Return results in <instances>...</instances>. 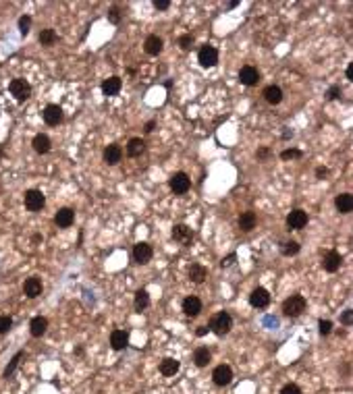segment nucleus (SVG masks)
Returning a JSON list of instances; mask_svg holds the SVG:
<instances>
[{"label": "nucleus", "mask_w": 353, "mask_h": 394, "mask_svg": "<svg viewBox=\"0 0 353 394\" xmlns=\"http://www.w3.org/2000/svg\"><path fill=\"white\" fill-rule=\"evenodd\" d=\"M307 307V301L303 294H291V297L282 303V314L287 318H299Z\"/></svg>", "instance_id": "nucleus-1"}, {"label": "nucleus", "mask_w": 353, "mask_h": 394, "mask_svg": "<svg viewBox=\"0 0 353 394\" xmlns=\"http://www.w3.org/2000/svg\"><path fill=\"white\" fill-rule=\"evenodd\" d=\"M231 328H233V318L227 312L216 314L214 318H212V322H210V330L214 332L216 336H227L231 332Z\"/></svg>", "instance_id": "nucleus-2"}, {"label": "nucleus", "mask_w": 353, "mask_h": 394, "mask_svg": "<svg viewBox=\"0 0 353 394\" xmlns=\"http://www.w3.org/2000/svg\"><path fill=\"white\" fill-rule=\"evenodd\" d=\"M23 202H25V208L30 210V212H40V210L46 206V197L38 189H30V191H25Z\"/></svg>", "instance_id": "nucleus-3"}, {"label": "nucleus", "mask_w": 353, "mask_h": 394, "mask_svg": "<svg viewBox=\"0 0 353 394\" xmlns=\"http://www.w3.org/2000/svg\"><path fill=\"white\" fill-rule=\"evenodd\" d=\"M197 62H200L204 68L216 66V64H218V50H216L214 46H210V44L202 46L200 52H197Z\"/></svg>", "instance_id": "nucleus-4"}, {"label": "nucleus", "mask_w": 353, "mask_h": 394, "mask_svg": "<svg viewBox=\"0 0 353 394\" xmlns=\"http://www.w3.org/2000/svg\"><path fill=\"white\" fill-rule=\"evenodd\" d=\"M9 90H11L13 96H15L17 102H25L27 98L32 96V86H30V83H27L25 79H13L11 86H9Z\"/></svg>", "instance_id": "nucleus-5"}, {"label": "nucleus", "mask_w": 353, "mask_h": 394, "mask_svg": "<svg viewBox=\"0 0 353 394\" xmlns=\"http://www.w3.org/2000/svg\"><path fill=\"white\" fill-rule=\"evenodd\" d=\"M168 187H171L177 195H183V193L189 191L191 180H189V176L185 172H175L171 178H168Z\"/></svg>", "instance_id": "nucleus-6"}, {"label": "nucleus", "mask_w": 353, "mask_h": 394, "mask_svg": "<svg viewBox=\"0 0 353 394\" xmlns=\"http://www.w3.org/2000/svg\"><path fill=\"white\" fill-rule=\"evenodd\" d=\"M152 256H154V249H152V245L146 243V241H139V243L133 247V260H135L137 264H141V266H146V264L152 260Z\"/></svg>", "instance_id": "nucleus-7"}, {"label": "nucleus", "mask_w": 353, "mask_h": 394, "mask_svg": "<svg viewBox=\"0 0 353 394\" xmlns=\"http://www.w3.org/2000/svg\"><path fill=\"white\" fill-rule=\"evenodd\" d=\"M239 81H241L243 86H247V88L258 86V81H260V73H258V68H256V66H251V64L241 66V71H239Z\"/></svg>", "instance_id": "nucleus-8"}, {"label": "nucleus", "mask_w": 353, "mask_h": 394, "mask_svg": "<svg viewBox=\"0 0 353 394\" xmlns=\"http://www.w3.org/2000/svg\"><path fill=\"white\" fill-rule=\"evenodd\" d=\"M212 380H214L216 386H229L233 382V370L229 368V365H218V368L212 372Z\"/></svg>", "instance_id": "nucleus-9"}, {"label": "nucleus", "mask_w": 353, "mask_h": 394, "mask_svg": "<svg viewBox=\"0 0 353 394\" xmlns=\"http://www.w3.org/2000/svg\"><path fill=\"white\" fill-rule=\"evenodd\" d=\"M249 303H251V307H256V309H264V307H268V303H270V292H268L266 288H262V286L253 288L251 294H249Z\"/></svg>", "instance_id": "nucleus-10"}, {"label": "nucleus", "mask_w": 353, "mask_h": 394, "mask_svg": "<svg viewBox=\"0 0 353 394\" xmlns=\"http://www.w3.org/2000/svg\"><path fill=\"white\" fill-rule=\"evenodd\" d=\"M305 224H307V212H303V210H293V212L287 216L289 230H301Z\"/></svg>", "instance_id": "nucleus-11"}, {"label": "nucleus", "mask_w": 353, "mask_h": 394, "mask_svg": "<svg viewBox=\"0 0 353 394\" xmlns=\"http://www.w3.org/2000/svg\"><path fill=\"white\" fill-rule=\"evenodd\" d=\"M173 238L181 245H191L193 241V230L187 226V224H175L173 228Z\"/></svg>", "instance_id": "nucleus-12"}, {"label": "nucleus", "mask_w": 353, "mask_h": 394, "mask_svg": "<svg viewBox=\"0 0 353 394\" xmlns=\"http://www.w3.org/2000/svg\"><path fill=\"white\" fill-rule=\"evenodd\" d=\"M44 120H46V124H50V126H56L61 120H63V108L59 106V104H48L46 108H44Z\"/></svg>", "instance_id": "nucleus-13"}, {"label": "nucleus", "mask_w": 353, "mask_h": 394, "mask_svg": "<svg viewBox=\"0 0 353 394\" xmlns=\"http://www.w3.org/2000/svg\"><path fill=\"white\" fill-rule=\"evenodd\" d=\"M341 262H343L341 253H336V251H328V253H324V258H322V268L332 274V272H336L338 268H341Z\"/></svg>", "instance_id": "nucleus-14"}, {"label": "nucleus", "mask_w": 353, "mask_h": 394, "mask_svg": "<svg viewBox=\"0 0 353 394\" xmlns=\"http://www.w3.org/2000/svg\"><path fill=\"white\" fill-rule=\"evenodd\" d=\"M54 222H56V226H59V228H69L71 224L75 222V212L71 208H61L59 212H56V216H54Z\"/></svg>", "instance_id": "nucleus-15"}, {"label": "nucleus", "mask_w": 353, "mask_h": 394, "mask_svg": "<svg viewBox=\"0 0 353 394\" xmlns=\"http://www.w3.org/2000/svg\"><path fill=\"white\" fill-rule=\"evenodd\" d=\"M102 158H104V162H106L108 166L119 164V162H121V158H123V150H121V146H117V144L106 146V148H104V154H102Z\"/></svg>", "instance_id": "nucleus-16"}, {"label": "nucleus", "mask_w": 353, "mask_h": 394, "mask_svg": "<svg viewBox=\"0 0 353 394\" xmlns=\"http://www.w3.org/2000/svg\"><path fill=\"white\" fill-rule=\"evenodd\" d=\"M200 312H202V301L197 299V297H185L183 299V314L185 316H189V318H195V316H200Z\"/></svg>", "instance_id": "nucleus-17"}, {"label": "nucleus", "mask_w": 353, "mask_h": 394, "mask_svg": "<svg viewBox=\"0 0 353 394\" xmlns=\"http://www.w3.org/2000/svg\"><path fill=\"white\" fill-rule=\"evenodd\" d=\"M162 48H164V42H162V38H158V36H148L146 42H144V50H146V54H150V56H158V54L162 52Z\"/></svg>", "instance_id": "nucleus-18"}, {"label": "nucleus", "mask_w": 353, "mask_h": 394, "mask_svg": "<svg viewBox=\"0 0 353 394\" xmlns=\"http://www.w3.org/2000/svg\"><path fill=\"white\" fill-rule=\"evenodd\" d=\"M23 292H25L30 299L40 297V294H42V280H40V278H36V276L27 278L25 282H23Z\"/></svg>", "instance_id": "nucleus-19"}, {"label": "nucleus", "mask_w": 353, "mask_h": 394, "mask_svg": "<svg viewBox=\"0 0 353 394\" xmlns=\"http://www.w3.org/2000/svg\"><path fill=\"white\" fill-rule=\"evenodd\" d=\"M334 206L341 214H349L353 212V195L351 193H341L334 197Z\"/></svg>", "instance_id": "nucleus-20"}, {"label": "nucleus", "mask_w": 353, "mask_h": 394, "mask_svg": "<svg viewBox=\"0 0 353 394\" xmlns=\"http://www.w3.org/2000/svg\"><path fill=\"white\" fill-rule=\"evenodd\" d=\"M179 370H181V361H177L173 357H166V359L160 361V374L166 376V378H173Z\"/></svg>", "instance_id": "nucleus-21"}, {"label": "nucleus", "mask_w": 353, "mask_h": 394, "mask_svg": "<svg viewBox=\"0 0 353 394\" xmlns=\"http://www.w3.org/2000/svg\"><path fill=\"white\" fill-rule=\"evenodd\" d=\"M144 150H146V144H144V139H141V137L129 139V144H127V148H125V152H127V156H129V158L141 156V154H144Z\"/></svg>", "instance_id": "nucleus-22"}, {"label": "nucleus", "mask_w": 353, "mask_h": 394, "mask_svg": "<svg viewBox=\"0 0 353 394\" xmlns=\"http://www.w3.org/2000/svg\"><path fill=\"white\" fill-rule=\"evenodd\" d=\"M127 344H129V334L125 330H115L110 334V346L115 350H123Z\"/></svg>", "instance_id": "nucleus-23"}, {"label": "nucleus", "mask_w": 353, "mask_h": 394, "mask_svg": "<svg viewBox=\"0 0 353 394\" xmlns=\"http://www.w3.org/2000/svg\"><path fill=\"white\" fill-rule=\"evenodd\" d=\"M32 146H34V150L38 152V154H48L50 152V148H52V142H50V137L48 135H44V133H38L36 137H34V142H32Z\"/></svg>", "instance_id": "nucleus-24"}, {"label": "nucleus", "mask_w": 353, "mask_h": 394, "mask_svg": "<svg viewBox=\"0 0 353 394\" xmlns=\"http://www.w3.org/2000/svg\"><path fill=\"white\" fill-rule=\"evenodd\" d=\"M46 330H48V320H46V318L38 316V318H34V320L30 322V332H32V336H36V338L44 336Z\"/></svg>", "instance_id": "nucleus-25"}, {"label": "nucleus", "mask_w": 353, "mask_h": 394, "mask_svg": "<svg viewBox=\"0 0 353 394\" xmlns=\"http://www.w3.org/2000/svg\"><path fill=\"white\" fill-rule=\"evenodd\" d=\"M121 88H123L121 77H108V79H104V83H102V94H104V96H117V94L121 92Z\"/></svg>", "instance_id": "nucleus-26"}, {"label": "nucleus", "mask_w": 353, "mask_h": 394, "mask_svg": "<svg viewBox=\"0 0 353 394\" xmlns=\"http://www.w3.org/2000/svg\"><path fill=\"white\" fill-rule=\"evenodd\" d=\"M264 100H266L268 104H272V106L280 104V102H282V90H280L278 86H268V88L264 90Z\"/></svg>", "instance_id": "nucleus-27"}, {"label": "nucleus", "mask_w": 353, "mask_h": 394, "mask_svg": "<svg viewBox=\"0 0 353 394\" xmlns=\"http://www.w3.org/2000/svg\"><path fill=\"white\" fill-rule=\"evenodd\" d=\"M206 278H208V270L204 268V266L193 264L191 268H189V280H191L193 284H202Z\"/></svg>", "instance_id": "nucleus-28"}, {"label": "nucleus", "mask_w": 353, "mask_h": 394, "mask_svg": "<svg viewBox=\"0 0 353 394\" xmlns=\"http://www.w3.org/2000/svg\"><path fill=\"white\" fill-rule=\"evenodd\" d=\"M256 222H258L256 214H253V212H243L241 216H239V228H241L243 232H249V230L256 228Z\"/></svg>", "instance_id": "nucleus-29"}, {"label": "nucleus", "mask_w": 353, "mask_h": 394, "mask_svg": "<svg viewBox=\"0 0 353 394\" xmlns=\"http://www.w3.org/2000/svg\"><path fill=\"white\" fill-rule=\"evenodd\" d=\"M210 359H212V355H210V350H208L206 346H197V348H195V353H193V363L197 365V368H206V365L210 363Z\"/></svg>", "instance_id": "nucleus-30"}, {"label": "nucleus", "mask_w": 353, "mask_h": 394, "mask_svg": "<svg viewBox=\"0 0 353 394\" xmlns=\"http://www.w3.org/2000/svg\"><path fill=\"white\" fill-rule=\"evenodd\" d=\"M133 305H135L137 312H144V309H148V307H150V292H148L146 288H139V290L135 292Z\"/></svg>", "instance_id": "nucleus-31"}, {"label": "nucleus", "mask_w": 353, "mask_h": 394, "mask_svg": "<svg viewBox=\"0 0 353 394\" xmlns=\"http://www.w3.org/2000/svg\"><path fill=\"white\" fill-rule=\"evenodd\" d=\"M299 249H301V245L297 243V241H287V243H282L280 245V253L285 258H291V256H297L299 253Z\"/></svg>", "instance_id": "nucleus-32"}, {"label": "nucleus", "mask_w": 353, "mask_h": 394, "mask_svg": "<svg viewBox=\"0 0 353 394\" xmlns=\"http://www.w3.org/2000/svg\"><path fill=\"white\" fill-rule=\"evenodd\" d=\"M56 40H59V36H56L54 30H50V27L48 30H42V34H40V44L42 46H52Z\"/></svg>", "instance_id": "nucleus-33"}, {"label": "nucleus", "mask_w": 353, "mask_h": 394, "mask_svg": "<svg viewBox=\"0 0 353 394\" xmlns=\"http://www.w3.org/2000/svg\"><path fill=\"white\" fill-rule=\"evenodd\" d=\"M21 357H23V353H17L15 357H13V359H11V363L7 365V370L3 372V378H7V380H9V378L13 376V372H15V370L19 368V361H21Z\"/></svg>", "instance_id": "nucleus-34"}, {"label": "nucleus", "mask_w": 353, "mask_h": 394, "mask_svg": "<svg viewBox=\"0 0 353 394\" xmlns=\"http://www.w3.org/2000/svg\"><path fill=\"white\" fill-rule=\"evenodd\" d=\"M30 27H32V17H30V15H23V17L19 19V32H21V36H27V34H30Z\"/></svg>", "instance_id": "nucleus-35"}, {"label": "nucleus", "mask_w": 353, "mask_h": 394, "mask_svg": "<svg viewBox=\"0 0 353 394\" xmlns=\"http://www.w3.org/2000/svg\"><path fill=\"white\" fill-rule=\"evenodd\" d=\"M121 19H123L121 8H119V6H112V8L108 10V21H110V23H115V25H119V23H121Z\"/></svg>", "instance_id": "nucleus-36"}, {"label": "nucleus", "mask_w": 353, "mask_h": 394, "mask_svg": "<svg viewBox=\"0 0 353 394\" xmlns=\"http://www.w3.org/2000/svg\"><path fill=\"white\" fill-rule=\"evenodd\" d=\"M318 332H320L322 336H328V334L332 332V322H330V320H320V322H318Z\"/></svg>", "instance_id": "nucleus-37"}, {"label": "nucleus", "mask_w": 353, "mask_h": 394, "mask_svg": "<svg viewBox=\"0 0 353 394\" xmlns=\"http://www.w3.org/2000/svg\"><path fill=\"white\" fill-rule=\"evenodd\" d=\"M303 154L299 152V150H282L280 152V158L282 160H295V158H301Z\"/></svg>", "instance_id": "nucleus-38"}, {"label": "nucleus", "mask_w": 353, "mask_h": 394, "mask_svg": "<svg viewBox=\"0 0 353 394\" xmlns=\"http://www.w3.org/2000/svg\"><path fill=\"white\" fill-rule=\"evenodd\" d=\"M13 326V318L11 316H0V334H7Z\"/></svg>", "instance_id": "nucleus-39"}, {"label": "nucleus", "mask_w": 353, "mask_h": 394, "mask_svg": "<svg viewBox=\"0 0 353 394\" xmlns=\"http://www.w3.org/2000/svg\"><path fill=\"white\" fill-rule=\"evenodd\" d=\"M179 46H181V50H191V46H193V36H189V34L181 36V38H179Z\"/></svg>", "instance_id": "nucleus-40"}, {"label": "nucleus", "mask_w": 353, "mask_h": 394, "mask_svg": "<svg viewBox=\"0 0 353 394\" xmlns=\"http://www.w3.org/2000/svg\"><path fill=\"white\" fill-rule=\"evenodd\" d=\"M280 394H301V388L297 384H285L280 390Z\"/></svg>", "instance_id": "nucleus-41"}, {"label": "nucleus", "mask_w": 353, "mask_h": 394, "mask_svg": "<svg viewBox=\"0 0 353 394\" xmlns=\"http://www.w3.org/2000/svg\"><path fill=\"white\" fill-rule=\"evenodd\" d=\"M351 320H353V312H351V309H345V312L341 314V324H345V326H349V324H351Z\"/></svg>", "instance_id": "nucleus-42"}, {"label": "nucleus", "mask_w": 353, "mask_h": 394, "mask_svg": "<svg viewBox=\"0 0 353 394\" xmlns=\"http://www.w3.org/2000/svg\"><path fill=\"white\" fill-rule=\"evenodd\" d=\"M338 96H341V88H338V86H332V88L328 90V94H326L328 100H336Z\"/></svg>", "instance_id": "nucleus-43"}, {"label": "nucleus", "mask_w": 353, "mask_h": 394, "mask_svg": "<svg viewBox=\"0 0 353 394\" xmlns=\"http://www.w3.org/2000/svg\"><path fill=\"white\" fill-rule=\"evenodd\" d=\"M235 260H237V256H235V253H231V256H227V258H222V262H220V266H222V268H229V266H233V264H235Z\"/></svg>", "instance_id": "nucleus-44"}, {"label": "nucleus", "mask_w": 353, "mask_h": 394, "mask_svg": "<svg viewBox=\"0 0 353 394\" xmlns=\"http://www.w3.org/2000/svg\"><path fill=\"white\" fill-rule=\"evenodd\" d=\"M154 6H156L158 10H166L168 6H171V0H154Z\"/></svg>", "instance_id": "nucleus-45"}, {"label": "nucleus", "mask_w": 353, "mask_h": 394, "mask_svg": "<svg viewBox=\"0 0 353 394\" xmlns=\"http://www.w3.org/2000/svg\"><path fill=\"white\" fill-rule=\"evenodd\" d=\"M256 158H258V160H266V158H270V150H268V148H260V150H258V154H256Z\"/></svg>", "instance_id": "nucleus-46"}, {"label": "nucleus", "mask_w": 353, "mask_h": 394, "mask_svg": "<svg viewBox=\"0 0 353 394\" xmlns=\"http://www.w3.org/2000/svg\"><path fill=\"white\" fill-rule=\"evenodd\" d=\"M316 176H318V178H324V176H328V168H324V166L316 168Z\"/></svg>", "instance_id": "nucleus-47"}, {"label": "nucleus", "mask_w": 353, "mask_h": 394, "mask_svg": "<svg viewBox=\"0 0 353 394\" xmlns=\"http://www.w3.org/2000/svg\"><path fill=\"white\" fill-rule=\"evenodd\" d=\"M208 332H210V328H208V326H200V328L195 330V334H197V336H206Z\"/></svg>", "instance_id": "nucleus-48"}, {"label": "nucleus", "mask_w": 353, "mask_h": 394, "mask_svg": "<svg viewBox=\"0 0 353 394\" xmlns=\"http://www.w3.org/2000/svg\"><path fill=\"white\" fill-rule=\"evenodd\" d=\"M154 129H156V122H154V120H150V122H146V129H144L146 133H152Z\"/></svg>", "instance_id": "nucleus-49"}, {"label": "nucleus", "mask_w": 353, "mask_h": 394, "mask_svg": "<svg viewBox=\"0 0 353 394\" xmlns=\"http://www.w3.org/2000/svg\"><path fill=\"white\" fill-rule=\"evenodd\" d=\"M347 79H349V81H353V64H349V66H347Z\"/></svg>", "instance_id": "nucleus-50"}, {"label": "nucleus", "mask_w": 353, "mask_h": 394, "mask_svg": "<svg viewBox=\"0 0 353 394\" xmlns=\"http://www.w3.org/2000/svg\"><path fill=\"white\" fill-rule=\"evenodd\" d=\"M237 4H239V2H237V0H231V2H229V4H227V6H229V8H235V6H237Z\"/></svg>", "instance_id": "nucleus-51"}, {"label": "nucleus", "mask_w": 353, "mask_h": 394, "mask_svg": "<svg viewBox=\"0 0 353 394\" xmlns=\"http://www.w3.org/2000/svg\"><path fill=\"white\" fill-rule=\"evenodd\" d=\"M282 137H285V139H289V137H293V131H285V133H282Z\"/></svg>", "instance_id": "nucleus-52"}, {"label": "nucleus", "mask_w": 353, "mask_h": 394, "mask_svg": "<svg viewBox=\"0 0 353 394\" xmlns=\"http://www.w3.org/2000/svg\"><path fill=\"white\" fill-rule=\"evenodd\" d=\"M5 158V150H3V146H0V160Z\"/></svg>", "instance_id": "nucleus-53"}]
</instances>
